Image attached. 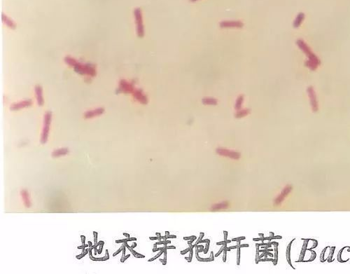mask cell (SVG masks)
Masks as SVG:
<instances>
[{
	"instance_id": "1",
	"label": "cell",
	"mask_w": 350,
	"mask_h": 274,
	"mask_svg": "<svg viewBox=\"0 0 350 274\" xmlns=\"http://www.w3.org/2000/svg\"><path fill=\"white\" fill-rule=\"evenodd\" d=\"M296 44L298 46V48L302 50V53L308 57V60L305 62V66L308 69H310V70H312V71L317 70L319 67V65H321V60L313 53V51L310 48V47L309 46L308 44L301 39H298L297 42H296Z\"/></svg>"
},
{
	"instance_id": "2",
	"label": "cell",
	"mask_w": 350,
	"mask_h": 274,
	"mask_svg": "<svg viewBox=\"0 0 350 274\" xmlns=\"http://www.w3.org/2000/svg\"><path fill=\"white\" fill-rule=\"evenodd\" d=\"M65 62L69 66L74 67V71L80 74L88 75L90 76H95L97 74L96 67L93 64H82L70 56L65 57Z\"/></svg>"
},
{
	"instance_id": "3",
	"label": "cell",
	"mask_w": 350,
	"mask_h": 274,
	"mask_svg": "<svg viewBox=\"0 0 350 274\" xmlns=\"http://www.w3.org/2000/svg\"><path fill=\"white\" fill-rule=\"evenodd\" d=\"M51 119H52V113L50 111H46L44 115V127H43V130L42 132V135H41L40 142L42 144H45L48 140V134H49L50 131V125L51 123Z\"/></svg>"
},
{
	"instance_id": "4",
	"label": "cell",
	"mask_w": 350,
	"mask_h": 274,
	"mask_svg": "<svg viewBox=\"0 0 350 274\" xmlns=\"http://www.w3.org/2000/svg\"><path fill=\"white\" fill-rule=\"evenodd\" d=\"M134 18H135L136 28H137V34L140 37H143L144 35V27L143 25V20H142V11L140 8H136L134 11Z\"/></svg>"
},
{
	"instance_id": "5",
	"label": "cell",
	"mask_w": 350,
	"mask_h": 274,
	"mask_svg": "<svg viewBox=\"0 0 350 274\" xmlns=\"http://www.w3.org/2000/svg\"><path fill=\"white\" fill-rule=\"evenodd\" d=\"M307 93H308L309 100H310V106L314 112H317L319 110V103H318L317 94H316L315 90L313 86H309L307 88Z\"/></svg>"
},
{
	"instance_id": "6",
	"label": "cell",
	"mask_w": 350,
	"mask_h": 274,
	"mask_svg": "<svg viewBox=\"0 0 350 274\" xmlns=\"http://www.w3.org/2000/svg\"><path fill=\"white\" fill-rule=\"evenodd\" d=\"M134 90H135V88H134L133 84L126 82L124 79H122L119 82L118 88L117 91H118V93H132Z\"/></svg>"
},
{
	"instance_id": "7",
	"label": "cell",
	"mask_w": 350,
	"mask_h": 274,
	"mask_svg": "<svg viewBox=\"0 0 350 274\" xmlns=\"http://www.w3.org/2000/svg\"><path fill=\"white\" fill-rule=\"evenodd\" d=\"M134 98L139 101L142 104H146L148 102V99L146 96L144 94L141 89H135L132 93Z\"/></svg>"
},
{
	"instance_id": "8",
	"label": "cell",
	"mask_w": 350,
	"mask_h": 274,
	"mask_svg": "<svg viewBox=\"0 0 350 274\" xmlns=\"http://www.w3.org/2000/svg\"><path fill=\"white\" fill-rule=\"evenodd\" d=\"M105 112V109L102 107H99L93 110L86 111L84 113V118L85 119H91V118L95 117V116L102 115Z\"/></svg>"
},
{
	"instance_id": "9",
	"label": "cell",
	"mask_w": 350,
	"mask_h": 274,
	"mask_svg": "<svg viewBox=\"0 0 350 274\" xmlns=\"http://www.w3.org/2000/svg\"><path fill=\"white\" fill-rule=\"evenodd\" d=\"M32 104V101L31 100H23V101H21V102H17V103L13 104V105L11 106V110H19L21 109L22 108H25V107H30L31 106Z\"/></svg>"
},
{
	"instance_id": "10",
	"label": "cell",
	"mask_w": 350,
	"mask_h": 274,
	"mask_svg": "<svg viewBox=\"0 0 350 274\" xmlns=\"http://www.w3.org/2000/svg\"><path fill=\"white\" fill-rule=\"evenodd\" d=\"M217 152L219 154H221V155L224 156V157H230V158L235 159H239L240 156V154H238V152H235V151H229V150L224 149H217Z\"/></svg>"
},
{
	"instance_id": "11",
	"label": "cell",
	"mask_w": 350,
	"mask_h": 274,
	"mask_svg": "<svg viewBox=\"0 0 350 274\" xmlns=\"http://www.w3.org/2000/svg\"><path fill=\"white\" fill-rule=\"evenodd\" d=\"M220 26L223 28H227V27L241 28L243 27V23L240 21H224L220 23Z\"/></svg>"
},
{
	"instance_id": "12",
	"label": "cell",
	"mask_w": 350,
	"mask_h": 274,
	"mask_svg": "<svg viewBox=\"0 0 350 274\" xmlns=\"http://www.w3.org/2000/svg\"><path fill=\"white\" fill-rule=\"evenodd\" d=\"M21 196H22V201H23L24 206H25L26 208H30L32 206V203L31 200H30V195H29V193L27 189H22V190L21 191Z\"/></svg>"
},
{
	"instance_id": "13",
	"label": "cell",
	"mask_w": 350,
	"mask_h": 274,
	"mask_svg": "<svg viewBox=\"0 0 350 274\" xmlns=\"http://www.w3.org/2000/svg\"><path fill=\"white\" fill-rule=\"evenodd\" d=\"M35 94H36V98L37 100V103L39 106H42L44 105V98H43L42 88L39 85H36L34 88Z\"/></svg>"
},
{
	"instance_id": "14",
	"label": "cell",
	"mask_w": 350,
	"mask_h": 274,
	"mask_svg": "<svg viewBox=\"0 0 350 274\" xmlns=\"http://www.w3.org/2000/svg\"><path fill=\"white\" fill-rule=\"evenodd\" d=\"M305 18V13H302V12L299 13L297 15V16H296L294 22H293V27H295V28H298V27L301 25V24L302 23V22L304 21Z\"/></svg>"
},
{
	"instance_id": "15",
	"label": "cell",
	"mask_w": 350,
	"mask_h": 274,
	"mask_svg": "<svg viewBox=\"0 0 350 274\" xmlns=\"http://www.w3.org/2000/svg\"><path fill=\"white\" fill-rule=\"evenodd\" d=\"M69 153L68 148H60V149H56L53 151L51 154V156L54 158H58V157H62V156L67 155Z\"/></svg>"
},
{
	"instance_id": "16",
	"label": "cell",
	"mask_w": 350,
	"mask_h": 274,
	"mask_svg": "<svg viewBox=\"0 0 350 274\" xmlns=\"http://www.w3.org/2000/svg\"><path fill=\"white\" fill-rule=\"evenodd\" d=\"M302 240L304 241V243H303V245H302V250H301V252H300L299 259L296 262H302V261H303V259L305 258L306 251L308 250V245L309 243V240L310 239H302Z\"/></svg>"
},
{
	"instance_id": "17",
	"label": "cell",
	"mask_w": 350,
	"mask_h": 274,
	"mask_svg": "<svg viewBox=\"0 0 350 274\" xmlns=\"http://www.w3.org/2000/svg\"><path fill=\"white\" fill-rule=\"evenodd\" d=\"M1 17H2L3 22H4V23H5L7 26H8V27H10V28H11V29H15V28H16V23L13 22V21H12L11 19H10V18H9L8 16H6V15L4 14V13H2V16H1Z\"/></svg>"
},
{
	"instance_id": "18",
	"label": "cell",
	"mask_w": 350,
	"mask_h": 274,
	"mask_svg": "<svg viewBox=\"0 0 350 274\" xmlns=\"http://www.w3.org/2000/svg\"><path fill=\"white\" fill-rule=\"evenodd\" d=\"M295 241V238L294 239H293L292 241L290 242L289 244L288 245V246H287V248H286V259L287 261H288V264H289L290 266H291L292 268H293V269H295V267L292 265L291 264V245L292 243H293V242Z\"/></svg>"
},
{
	"instance_id": "19",
	"label": "cell",
	"mask_w": 350,
	"mask_h": 274,
	"mask_svg": "<svg viewBox=\"0 0 350 274\" xmlns=\"http://www.w3.org/2000/svg\"><path fill=\"white\" fill-rule=\"evenodd\" d=\"M202 103L204 104V105H215L217 104V100L214 98H205L202 99Z\"/></svg>"
},
{
	"instance_id": "20",
	"label": "cell",
	"mask_w": 350,
	"mask_h": 274,
	"mask_svg": "<svg viewBox=\"0 0 350 274\" xmlns=\"http://www.w3.org/2000/svg\"><path fill=\"white\" fill-rule=\"evenodd\" d=\"M249 113V109H242V110L240 109L239 111L236 113L235 116H236L237 118H242V117H244V116H247Z\"/></svg>"
},
{
	"instance_id": "21",
	"label": "cell",
	"mask_w": 350,
	"mask_h": 274,
	"mask_svg": "<svg viewBox=\"0 0 350 274\" xmlns=\"http://www.w3.org/2000/svg\"><path fill=\"white\" fill-rule=\"evenodd\" d=\"M243 100H244V97H243L242 96H239V97L238 98V99H237L236 101V103H235V109L238 110H240L242 107V102Z\"/></svg>"
},
{
	"instance_id": "22",
	"label": "cell",
	"mask_w": 350,
	"mask_h": 274,
	"mask_svg": "<svg viewBox=\"0 0 350 274\" xmlns=\"http://www.w3.org/2000/svg\"><path fill=\"white\" fill-rule=\"evenodd\" d=\"M335 249V247H330V252L328 254V258H327V261H328V263L332 262L334 260V259L333 258Z\"/></svg>"
},
{
	"instance_id": "23",
	"label": "cell",
	"mask_w": 350,
	"mask_h": 274,
	"mask_svg": "<svg viewBox=\"0 0 350 274\" xmlns=\"http://www.w3.org/2000/svg\"><path fill=\"white\" fill-rule=\"evenodd\" d=\"M278 245H279V243H277V244L273 245L275 247V259H274V262H273V264H274V265H276L277 264V261H278Z\"/></svg>"
},
{
	"instance_id": "24",
	"label": "cell",
	"mask_w": 350,
	"mask_h": 274,
	"mask_svg": "<svg viewBox=\"0 0 350 274\" xmlns=\"http://www.w3.org/2000/svg\"><path fill=\"white\" fill-rule=\"evenodd\" d=\"M347 247H342V248L340 249V250L338 252V254H337V260H338L339 262L345 263V262H347V261H348V260H342V252H343L344 249H345V248H347Z\"/></svg>"
},
{
	"instance_id": "25",
	"label": "cell",
	"mask_w": 350,
	"mask_h": 274,
	"mask_svg": "<svg viewBox=\"0 0 350 274\" xmlns=\"http://www.w3.org/2000/svg\"><path fill=\"white\" fill-rule=\"evenodd\" d=\"M328 247H326L323 250H322V254H321V256H320V261H321V262L324 263V262H325V261L327 260V259L325 257V254H326V250H327V249H328Z\"/></svg>"
},
{
	"instance_id": "26",
	"label": "cell",
	"mask_w": 350,
	"mask_h": 274,
	"mask_svg": "<svg viewBox=\"0 0 350 274\" xmlns=\"http://www.w3.org/2000/svg\"><path fill=\"white\" fill-rule=\"evenodd\" d=\"M215 207L216 208H213V209H215V210L222 209V208H226V207H227V204H226V203H219V204L216 205Z\"/></svg>"
},
{
	"instance_id": "27",
	"label": "cell",
	"mask_w": 350,
	"mask_h": 274,
	"mask_svg": "<svg viewBox=\"0 0 350 274\" xmlns=\"http://www.w3.org/2000/svg\"><path fill=\"white\" fill-rule=\"evenodd\" d=\"M238 253H237V264L240 265V247H238Z\"/></svg>"
},
{
	"instance_id": "28",
	"label": "cell",
	"mask_w": 350,
	"mask_h": 274,
	"mask_svg": "<svg viewBox=\"0 0 350 274\" xmlns=\"http://www.w3.org/2000/svg\"><path fill=\"white\" fill-rule=\"evenodd\" d=\"M163 252H164V249H162V250H160V252H158V253L157 254L156 256H155L153 258H152V259H149V261H153V260L156 259L158 258V257H160V255H161L163 253Z\"/></svg>"
},
{
	"instance_id": "29",
	"label": "cell",
	"mask_w": 350,
	"mask_h": 274,
	"mask_svg": "<svg viewBox=\"0 0 350 274\" xmlns=\"http://www.w3.org/2000/svg\"><path fill=\"white\" fill-rule=\"evenodd\" d=\"M204 233H202H202H200L199 238H198V241H196V243H195V245H198V243H199V241H201L202 239V238H203V236H204Z\"/></svg>"
},
{
	"instance_id": "30",
	"label": "cell",
	"mask_w": 350,
	"mask_h": 274,
	"mask_svg": "<svg viewBox=\"0 0 350 274\" xmlns=\"http://www.w3.org/2000/svg\"><path fill=\"white\" fill-rule=\"evenodd\" d=\"M223 251H224V245H222V247H221V248L219 249V251H218V252H217L216 255H215V256H214L215 257H217L219 256V255L221 253V252H223Z\"/></svg>"
},
{
	"instance_id": "31",
	"label": "cell",
	"mask_w": 350,
	"mask_h": 274,
	"mask_svg": "<svg viewBox=\"0 0 350 274\" xmlns=\"http://www.w3.org/2000/svg\"><path fill=\"white\" fill-rule=\"evenodd\" d=\"M190 249H190V247H188V248H186V249H185V250L181 251V255H185V254H186V253H187V252H190Z\"/></svg>"
},
{
	"instance_id": "32",
	"label": "cell",
	"mask_w": 350,
	"mask_h": 274,
	"mask_svg": "<svg viewBox=\"0 0 350 274\" xmlns=\"http://www.w3.org/2000/svg\"><path fill=\"white\" fill-rule=\"evenodd\" d=\"M226 252H227V249H224V257H223V261H224V262H226Z\"/></svg>"
},
{
	"instance_id": "33",
	"label": "cell",
	"mask_w": 350,
	"mask_h": 274,
	"mask_svg": "<svg viewBox=\"0 0 350 274\" xmlns=\"http://www.w3.org/2000/svg\"><path fill=\"white\" fill-rule=\"evenodd\" d=\"M123 246H122V247H120V248L118 250H117L116 252L115 253H114V255H113V256H114V257H115L116 255H118V254H119V253H120V252H121V251L123 250Z\"/></svg>"
},
{
	"instance_id": "34",
	"label": "cell",
	"mask_w": 350,
	"mask_h": 274,
	"mask_svg": "<svg viewBox=\"0 0 350 274\" xmlns=\"http://www.w3.org/2000/svg\"><path fill=\"white\" fill-rule=\"evenodd\" d=\"M210 243V240H209V239L202 240V239L201 241H199V243H198V244H200V243Z\"/></svg>"
},
{
	"instance_id": "35",
	"label": "cell",
	"mask_w": 350,
	"mask_h": 274,
	"mask_svg": "<svg viewBox=\"0 0 350 274\" xmlns=\"http://www.w3.org/2000/svg\"><path fill=\"white\" fill-rule=\"evenodd\" d=\"M282 236H274L271 237L272 240L273 239H282Z\"/></svg>"
},
{
	"instance_id": "36",
	"label": "cell",
	"mask_w": 350,
	"mask_h": 274,
	"mask_svg": "<svg viewBox=\"0 0 350 274\" xmlns=\"http://www.w3.org/2000/svg\"><path fill=\"white\" fill-rule=\"evenodd\" d=\"M130 256V255H127L126 257H122V259H121V262H124V261H125V260H126L127 259H128V257H129Z\"/></svg>"
},
{
	"instance_id": "37",
	"label": "cell",
	"mask_w": 350,
	"mask_h": 274,
	"mask_svg": "<svg viewBox=\"0 0 350 274\" xmlns=\"http://www.w3.org/2000/svg\"><path fill=\"white\" fill-rule=\"evenodd\" d=\"M224 241L226 242V241H227L228 232H226V231H224Z\"/></svg>"
},
{
	"instance_id": "38",
	"label": "cell",
	"mask_w": 350,
	"mask_h": 274,
	"mask_svg": "<svg viewBox=\"0 0 350 274\" xmlns=\"http://www.w3.org/2000/svg\"><path fill=\"white\" fill-rule=\"evenodd\" d=\"M134 257H137V258H143V257H144V255H140V254L137 253Z\"/></svg>"
},
{
	"instance_id": "39",
	"label": "cell",
	"mask_w": 350,
	"mask_h": 274,
	"mask_svg": "<svg viewBox=\"0 0 350 274\" xmlns=\"http://www.w3.org/2000/svg\"><path fill=\"white\" fill-rule=\"evenodd\" d=\"M177 238V236H174V235H172V236L169 235V236H167V239H168V238Z\"/></svg>"
},
{
	"instance_id": "40",
	"label": "cell",
	"mask_w": 350,
	"mask_h": 274,
	"mask_svg": "<svg viewBox=\"0 0 350 274\" xmlns=\"http://www.w3.org/2000/svg\"><path fill=\"white\" fill-rule=\"evenodd\" d=\"M249 247V244H242L240 245V247Z\"/></svg>"
},
{
	"instance_id": "41",
	"label": "cell",
	"mask_w": 350,
	"mask_h": 274,
	"mask_svg": "<svg viewBox=\"0 0 350 274\" xmlns=\"http://www.w3.org/2000/svg\"><path fill=\"white\" fill-rule=\"evenodd\" d=\"M193 237V236H190V237H184V238H183V239H184V240H187V241H190V240Z\"/></svg>"
},
{
	"instance_id": "42",
	"label": "cell",
	"mask_w": 350,
	"mask_h": 274,
	"mask_svg": "<svg viewBox=\"0 0 350 274\" xmlns=\"http://www.w3.org/2000/svg\"><path fill=\"white\" fill-rule=\"evenodd\" d=\"M224 244H225V241H221V242H219V243H216L217 245H224Z\"/></svg>"
},
{
	"instance_id": "43",
	"label": "cell",
	"mask_w": 350,
	"mask_h": 274,
	"mask_svg": "<svg viewBox=\"0 0 350 274\" xmlns=\"http://www.w3.org/2000/svg\"><path fill=\"white\" fill-rule=\"evenodd\" d=\"M166 248H167V249H175L176 247H175V246H173V245H172V246H167H167H166Z\"/></svg>"
},
{
	"instance_id": "44",
	"label": "cell",
	"mask_w": 350,
	"mask_h": 274,
	"mask_svg": "<svg viewBox=\"0 0 350 274\" xmlns=\"http://www.w3.org/2000/svg\"><path fill=\"white\" fill-rule=\"evenodd\" d=\"M262 238H253V241H262Z\"/></svg>"
},
{
	"instance_id": "45",
	"label": "cell",
	"mask_w": 350,
	"mask_h": 274,
	"mask_svg": "<svg viewBox=\"0 0 350 274\" xmlns=\"http://www.w3.org/2000/svg\"><path fill=\"white\" fill-rule=\"evenodd\" d=\"M123 235H124L127 238H130V234H125V233H124V234H123Z\"/></svg>"
},
{
	"instance_id": "46",
	"label": "cell",
	"mask_w": 350,
	"mask_h": 274,
	"mask_svg": "<svg viewBox=\"0 0 350 274\" xmlns=\"http://www.w3.org/2000/svg\"><path fill=\"white\" fill-rule=\"evenodd\" d=\"M150 240H153V241H154V240H158V237H150Z\"/></svg>"
},
{
	"instance_id": "47",
	"label": "cell",
	"mask_w": 350,
	"mask_h": 274,
	"mask_svg": "<svg viewBox=\"0 0 350 274\" xmlns=\"http://www.w3.org/2000/svg\"><path fill=\"white\" fill-rule=\"evenodd\" d=\"M266 261H273V262H274V259H273V258H271V259L267 258L266 259Z\"/></svg>"
},
{
	"instance_id": "48",
	"label": "cell",
	"mask_w": 350,
	"mask_h": 274,
	"mask_svg": "<svg viewBox=\"0 0 350 274\" xmlns=\"http://www.w3.org/2000/svg\"><path fill=\"white\" fill-rule=\"evenodd\" d=\"M210 257L211 259H212V261H214V256H213V252H211V256L209 257Z\"/></svg>"
},
{
	"instance_id": "49",
	"label": "cell",
	"mask_w": 350,
	"mask_h": 274,
	"mask_svg": "<svg viewBox=\"0 0 350 274\" xmlns=\"http://www.w3.org/2000/svg\"><path fill=\"white\" fill-rule=\"evenodd\" d=\"M240 241V237H239V238H233V239L232 240V241Z\"/></svg>"
},
{
	"instance_id": "50",
	"label": "cell",
	"mask_w": 350,
	"mask_h": 274,
	"mask_svg": "<svg viewBox=\"0 0 350 274\" xmlns=\"http://www.w3.org/2000/svg\"><path fill=\"white\" fill-rule=\"evenodd\" d=\"M185 259H186V260H188V261H189V262H191V260H192V258H191V257H185Z\"/></svg>"
},
{
	"instance_id": "51",
	"label": "cell",
	"mask_w": 350,
	"mask_h": 274,
	"mask_svg": "<svg viewBox=\"0 0 350 274\" xmlns=\"http://www.w3.org/2000/svg\"><path fill=\"white\" fill-rule=\"evenodd\" d=\"M81 238H82V243H83V244L84 245V243H85V238L84 236H81Z\"/></svg>"
},
{
	"instance_id": "52",
	"label": "cell",
	"mask_w": 350,
	"mask_h": 274,
	"mask_svg": "<svg viewBox=\"0 0 350 274\" xmlns=\"http://www.w3.org/2000/svg\"><path fill=\"white\" fill-rule=\"evenodd\" d=\"M136 246H137V243H134L133 244H132V245H131V247H132V248H134V247H135Z\"/></svg>"
},
{
	"instance_id": "53",
	"label": "cell",
	"mask_w": 350,
	"mask_h": 274,
	"mask_svg": "<svg viewBox=\"0 0 350 274\" xmlns=\"http://www.w3.org/2000/svg\"><path fill=\"white\" fill-rule=\"evenodd\" d=\"M267 255L270 256V257H273V254L270 253V252H267Z\"/></svg>"
},
{
	"instance_id": "54",
	"label": "cell",
	"mask_w": 350,
	"mask_h": 274,
	"mask_svg": "<svg viewBox=\"0 0 350 274\" xmlns=\"http://www.w3.org/2000/svg\"><path fill=\"white\" fill-rule=\"evenodd\" d=\"M259 236H260V237H261V238H263L264 237H265V236H264V234H259Z\"/></svg>"
},
{
	"instance_id": "55",
	"label": "cell",
	"mask_w": 350,
	"mask_h": 274,
	"mask_svg": "<svg viewBox=\"0 0 350 274\" xmlns=\"http://www.w3.org/2000/svg\"><path fill=\"white\" fill-rule=\"evenodd\" d=\"M231 241H230V240H228V241H226L225 242V243H226V244H228V243H231Z\"/></svg>"
},
{
	"instance_id": "56",
	"label": "cell",
	"mask_w": 350,
	"mask_h": 274,
	"mask_svg": "<svg viewBox=\"0 0 350 274\" xmlns=\"http://www.w3.org/2000/svg\"><path fill=\"white\" fill-rule=\"evenodd\" d=\"M169 243H171V241L167 240V241H166V244H169Z\"/></svg>"
},
{
	"instance_id": "57",
	"label": "cell",
	"mask_w": 350,
	"mask_h": 274,
	"mask_svg": "<svg viewBox=\"0 0 350 274\" xmlns=\"http://www.w3.org/2000/svg\"><path fill=\"white\" fill-rule=\"evenodd\" d=\"M267 252H271V251H273V249H268V248H267Z\"/></svg>"
},
{
	"instance_id": "58",
	"label": "cell",
	"mask_w": 350,
	"mask_h": 274,
	"mask_svg": "<svg viewBox=\"0 0 350 274\" xmlns=\"http://www.w3.org/2000/svg\"><path fill=\"white\" fill-rule=\"evenodd\" d=\"M165 235L166 236H169V233L168 232H165Z\"/></svg>"
},
{
	"instance_id": "59",
	"label": "cell",
	"mask_w": 350,
	"mask_h": 274,
	"mask_svg": "<svg viewBox=\"0 0 350 274\" xmlns=\"http://www.w3.org/2000/svg\"><path fill=\"white\" fill-rule=\"evenodd\" d=\"M270 237H272V236H274V234H273V233L270 232Z\"/></svg>"
},
{
	"instance_id": "60",
	"label": "cell",
	"mask_w": 350,
	"mask_h": 274,
	"mask_svg": "<svg viewBox=\"0 0 350 274\" xmlns=\"http://www.w3.org/2000/svg\"><path fill=\"white\" fill-rule=\"evenodd\" d=\"M88 244H89L90 247H93V246H92V243H91V241H89V242H88Z\"/></svg>"
},
{
	"instance_id": "61",
	"label": "cell",
	"mask_w": 350,
	"mask_h": 274,
	"mask_svg": "<svg viewBox=\"0 0 350 274\" xmlns=\"http://www.w3.org/2000/svg\"><path fill=\"white\" fill-rule=\"evenodd\" d=\"M198 1V0H191V1H192V2H194V1Z\"/></svg>"
}]
</instances>
